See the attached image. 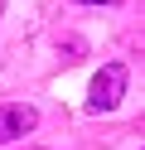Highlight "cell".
I'll return each mask as SVG.
<instances>
[{"mask_svg": "<svg viewBox=\"0 0 145 150\" xmlns=\"http://www.w3.org/2000/svg\"><path fill=\"white\" fill-rule=\"evenodd\" d=\"M126 82H131V68L126 63H106L102 73L92 78V87H87V111H116L121 107V97H126Z\"/></svg>", "mask_w": 145, "mask_h": 150, "instance_id": "cell-1", "label": "cell"}, {"mask_svg": "<svg viewBox=\"0 0 145 150\" xmlns=\"http://www.w3.org/2000/svg\"><path fill=\"white\" fill-rule=\"evenodd\" d=\"M34 126H39V111H34V107H24V102H10V107H0V145H5V140L29 136Z\"/></svg>", "mask_w": 145, "mask_h": 150, "instance_id": "cell-2", "label": "cell"}, {"mask_svg": "<svg viewBox=\"0 0 145 150\" xmlns=\"http://www.w3.org/2000/svg\"><path fill=\"white\" fill-rule=\"evenodd\" d=\"M77 5H116V0H77Z\"/></svg>", "mask_w": 145, "mask_h": 150, "instance_id": "cell-3", "label": "cell"}, {"mask_svg": "<svg viewBox=\"0 0 145 150\" xmlns=\"http://www.w3.org/2000/svg\"><path fill=\"white\" fill-rule=\"evenodd\" d=\"M0 10H5V0H0Z\"/></svg>", "mask_w": 145, "mask_h": 150, "instance_id": "cell-4", "label": "cell"}]
</instances>
